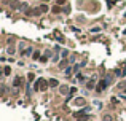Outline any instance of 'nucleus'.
Instances as JSON below:
<instances>
[{"label": "nucleus", "instance_id": "nucleus-15", "mask_svg": "<svg viewBox=\"0 0 126 121\" xmlns=\"http://www.w3.org/2000/svg\"><path fill=\"white\" fill-rule=\"evenodd\" d=\"M38 58H40V54H38V53H34V59H35V61H37Z\"/></svg>", "mask_w": 126, "mask_h": 121}, {"label": "nucleus", "instance_id": "nucleus-12", "mask_svg": "<svg viewBox=\"0 0 126 121\" xmlns=\"http://www.w3.org/2000/svg\"><path fill=\"white\" fill-rule=\"evenodd\" d=\"M11 73V68L10 67H5V75H10Z\"/></svg>", "mask_w": 126, "mask_h": 121}, {"label": "nucleus", "instance_id": "nucleus-3", "mask_svg": "<svg viewBox=\"0 0 126 121\" xmlns=\"http://www.w3.org/2000/svg\"><path fill=\"white\" fill-rule=\"evenodd\" d=\"M96 80H97V77L94 75V77H93V78H91L88 83H86V88H88V89H93V88L96 86Z\"/></svg>", "mask_w": 126, "mask_h": 121}, {"label": "nucleus", "instance_id": "nucleus-9", "mask_svg": "<svg viewBox=\"0 0 126 121\" xmlns=\"http://www.w3.org/2000/svg\"><path fill=\"white\" fill-rule=\"evenodd\" d=\"M61 92H62V94H67L69 88H67V86H61Z\"/></svg>", "mask_w": 126, "mask_h": 121}, {"label": "nucleus", "instance_id": "nucleus-11", "mask_svg": "<svg viewBox=\"0 0 126 121\" xmlns=\"http://www.w3.org/2000/svg\"><path fill=\"white\" fill-rule=\"evenodd\" d=\"M19 84H21V78L16 77V78H15V86H19Z\"/></svg>", "mask_w": 126, "mask_h": 121}, {"label": "nucleus", "instance_id": "nucleus-5", "mask_svg": "<svg viewBox=\"0 0 126 121\" xmlns=\"http://www.w3.org/2000/svg\"><path fill=\"white\" fill-rule=\"evenodd\" d=\"M38 13H42V10H38V8H35V10H27V11H26V15H29V16L38 15Z\"/></svg>", "mask_w": 126, "mask_h": 121}, {"label": "nucleus", "instance_id": "nucleus-2", "mask_svg": "<svg viewBox=\"0 0 126 121\" xmlns=\"http://www.w3.org/2000/svg\"><path fill=\"white\" fill-rule=\"evenodd\" d=\"M109 81H110V78H105V80H101L99 81V84L96 86V91L97 92H102V91L107 88V84H109Z\"/></svg>", "mask_w": 126, "mask_h": 121}, {"label": "nucleus", "instance_id": "nucleus-1", "mask_svg": "<svg viewBox=\"0 0 126 121\" xmlns=\"http://www.w3.org/2000/svg\"><path fill=\"white\" fill-rule=\"evenodd\" d=\"M48 86H50V84H48V81H45V80L43 78H38L37 81H35V89H40V91H46L48 89Z\"/></svg>", "mask_w": 126, "mask_h": 121}, {"label": "nucleus", "instance_id": "nucleus-16", "mask_svg": "<svg viewBox=\"0 0 126 121\" xmlns=\"http://www.w3.org/2000/svg\"><path fill=\"white\" fill-rule=\"evenodd\" d=\"M107 2H109V5L112 6V5H113V2H116V0H107Z\"/></svg>", "mask_w": 126, "mask_h": 121}, {"label": "nucleus", "instance_id": "nucleus-17", "mask_svg": "<svg viewBox=\"0 0 126 121\" xmlns=\"http://www.w3.org/2000/svg\"><path fill=\"white\" fill-rule=\"evenodd\" d=\"M88 121H89V120H88Z\"/></svg>", "mask_w": 126, "mask_h": 121}, {"label": "nucleus", "instance_id": "nucleus-7", "mask_svg": "<svg viewBox=\"0 0 126 121\" xmlns=\"http://www.w3.org/2000/svg\"><path fill=\"white\" fill-rule=\"evenodd\" d=\"M85 104V99H77L75 100V105H83Z\"/></svg>", "mask_w": 126, "mask_h": 121}, {"label": "nucleus", "instance_id": "nucleus-4", "mask_svg": "<svg viewBox=\"0 0 126 121\" xmlns=\"http://www.w3.org/2000/svg\"><path fill=\"white\" fill-rule=\"evenodd\" d=\"M86 113H89V108H83V110L77 111V113H75V116H77V118H81V116H85Z\"/></svg>", "mask_w": 126, "mask_h": 121}, {"label": "nucleus", "instance_id": "nucleus-13", "mask_svg": "<svg viewBox=\"0 0 126 121\" xmlns=\"http://www.w3.org/2000/svg\"><path fill=\"white\" fill-rule=\"evenodd\" d=\"M104 121H112V116L110 115H105L104 116Z\"/></svg>", "mask_w": 126, "mask_h": 121}, {"label": "nucleus", "instance_id": "nucleus-10", "mask_svg": "<svg viewBox=\"0 0 126 121\" xmlns=\"http://www.w3.org/2000/svg\"><path fill=\"white\" fill-rule=\"evenodd\" d=\"M89 32H91V34H97V32H101V27H93Z\"/></svg>", "mask_w": 126, "mask_h": 121}, {"label": "nucleus", "instance_id": "nucleus-14", "mask_svg": "<svg viewBox=\"0 0 126 121\" xmlns=\"http://www.w3.org/2000/svg\"><path fill=\"white\" fill-rule=\"evenodd\" d=\"M40 10H42V13H45V11H48V6L46 5H42V8H40Z\"/></svg>", "mask_w": 126, "mask_h": 121}, {"label": "nucleus", "instance_id": "nucleus-8", "mask_svg": "<svg viewBox=\"0 0 126 121\" xmlns=\"http://www.w3.org/2000/svg\"><path fill=\"white\" fill-rule=\"evenodd\" d=\"M72 70H74L72 67H67V68H66V75H67V77H70V75H72Z\"/></svg>", "mask_w": 126, "mask_h": 121}, {"label": "nucleus", "instance_id": "nucleus-6", "mask_svg": "<svg viewBox=\"0 0 126 121\" xmlns=\"http://www.w3.org/2000/svg\"><path fill=\"white\" fill-rule=\"evenodd\" d=\"M48 84H50L51 88H56V86H58V84H59V81H58V80H56V78H51V80H50V81H48Z\"/></svg>", "mask_w": 126, "mask_h": 121}]
</instances>
